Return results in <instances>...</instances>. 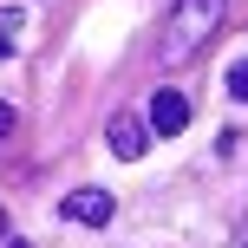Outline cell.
Instances as JSON below:
<instances>
[{
    "label": "cell",
    "instance_id": "1",
    "mask_svg": "<svg viewBox=\"0 0 248 248\" xmlns=\"http://www.w3.org/2000/svg\"><path fill=\"white\" fill-rule=\"evenodd\" d=\"M216 26H222V0H176V7L163 13V33H157V65L163 72H183V65L209 46Z\"/></svg>",
    "mask_w": 248,
    "mask_h": 248
},
{
    "label": "cell",
    "instance_id": "2",
    "mask_svg": "<svg viewBox=\"0 0 248 248\" xmlns=\"http://www.w3.org/2000/svg\"><path fill=\"white\" fill-rule=\"evenodd\" d=\"M59 216L78 222V229H105V222L118 216V196H111V189H72V196L59 202Z\"/></svg>",
    "mask_w": 248,
    "mask_h": 248
},
{
    "label": "cell",
    "instance_id": "3",
    "mask_svg": "<svg viewBox=\"0 0 248 248\" xmlns=\"http://www.w3.org/2000/svg\"><path fill=\"white\" fill-rule=\"evenodd\" d=\"M144 131H157V137H183V131H189V98L163 85L157 98H150V111H144Z\"/></svg>",
    "mask_w": 248,
    "mask_h": 248
},
{
    "label": "cell",
    "instance_id": "4",
    "mask_svg": "<svg viewBox=\"0 0 248 248\" xmlns=\"http://www.w3.org/2000/svg\"><path fill=\"white\" fill-rule=\"evenodd\" d=\"M105 137H111V157H124V163H137V157H144V118H131V111H118L111 118V131H105Z\"/></svg>",
    "mask_w": 248,
    "mask_h": 248
},
{
    "label": "cell",
    "instance_id": "5",
    "mask_svg": "<svg viewBox=\"0 0 248 248\" xmlns=\"http://www.w3.org/2000/svg\"><path fill=\"white\" fill-rule=\"evenodd\" d=\"M229 98H235V105H248V52L229 65Z\"/></svg>",
    "mask_w": 248,
    "mask_h": 248
},
{
    "label": "cell",
    "instance_id": "6",
    "mask_svg": "<svg viewBox=\"0 0 248 248\" xmlns=\"http://www.w3.org/2000/svg\"><path fill=\"white\" fill-rule=\"evenodd\" d=\"M13 33H20V13H0V59L13 52Z\"/></svg>",
    "mask_w": 248,
    "mask_h": 248
},
{
    "label": "cell",
    "instance_id": "7",
    "mask_svg": "<svg viewBox=\"0 0 248 248\" xmlns=\"http://www.w3.org/2000/svg\"><path fill=\"white\" fill-rule=\"evenodd\" d=\"M13 137V105H0V144Z\"/></svg>",
    "mask_w": 248,
    "mask_h": 248
},
{
    "label": "cell",
    "instance_id": "8",
    "mask_svg": "<svg viewBox=\"0 0 248 248\" xmlns=\"http://www.w3.org/2000/svg\"><path fill=\"white\" fill-rule=\"evenodd\" d=\"M235 248H248V209H242V222H235Z\"/></svg>",
    "mask_w": 248,
    "mask_h": 248
},
{
    "label": "cell",
    "instance_id": "9",
    "mask_svg": "<svg viewBox=\"0 0 248 248\" xmlns=\"http://www.w3.org/2000/svg\"><path fill=\"white\" fill-rule=\"evenodd\" d=\"M7 235H13V222H7V209H0V242H7Z\"/></svg>",
    "mask_w": 248,
    "mask_h": 248
},
{
    "label": "cell",
    "instance_id": "10",
    "mask_svg": "<svg viewBox=\"0 0 248 248\" xmlns=\"http://www.w3.org/2000/svg\"><path fill=\"white\" fill-rule=\"evenodd\" d=\"M7 248H33V242H20V235H7Z\"/></svg>",
    "mask_w": 248,
    "mask_h": 248
}]
</instances>
